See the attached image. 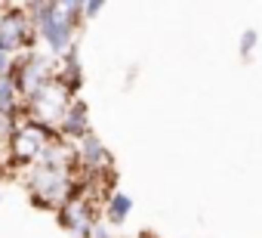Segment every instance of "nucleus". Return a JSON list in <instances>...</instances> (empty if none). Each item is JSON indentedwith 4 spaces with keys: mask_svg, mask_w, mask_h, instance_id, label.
<instances>
[{
    "mask_svg": "<svg viewBox=\"0 0 262 238\" xmlns=\"http://www.w3.org/2000/svg\"><path fill=\"white\" fill-rule=\"evenodd\" d=\"M25 186L31 192V204L40 210H59L65 201L77 195V180H74V164H50L37 161L28 167Z\"/></svg>",
    "mask_w": 262,
    "mask_h": 238,
    "instance_id": "1",
    "label": "nucleus"
},
{
    "mask_svg": "<svg viewBox=\"0 0 262 238\" xmlns=\"http://www.w3.org/2000/svg\"><path fill=\"white\" fill-rule=\"evenodd\" d=\"M25 13L31 16L40 44L47 47V56L62 59L71 47H74V25L68 22L65 10H62V0H43V4H25Z\"/></svg>",
    "mask_w": 262,
    "mask_h": 238,
    "instance_id": "2",
    "label": "nucleus"
},
{
    "mask_svg": "<svg viewBox=\"0 0 262 238\" xmlns=\"http://www.w3.org/2000/svg\"><path fill=\"white\" fill-rule=\"evenodd\" d=\"M74 102V93L59 81V77H53L47 87H40L31 99H25L22 102V114H25V121H34V124H40V127H53L56 130V124L62 121V114L68 111V105Z\"/></svg>",
    "mask_w": 262,
    "mask_h": 238,
    "instance_id": "3",
    "label": "nucleus"
},
{
    "mask_svg": "<svg viewBox=\"0 0 262 238\" xmlns=\"http://www.w3.org/2000/svg\"><path fill=\"white\" fill-rule=\"evenodd\" d=\"M37 44H40V37H37V28H34L31 16L25 13V7H16V4L0 7V53L22 56V53L37 50Z\"/></svg>",
    "mask_w": 262,
    "mask_h": 238,
    "instance_id": "4",
    "label": "nucleus"
},
{
    "mask_svg": "<svg viewBox=\"0 0 262 238\" xmlns=\"http://www.w3.org/2000/svg\"><path fill=\"white\" fill-rule=\"evenodd\" d=\"M56 68H59V65H56V59H53V56H47V53H40V50H31V53L16 56L10 77H13V84H16V90H19L22 102H25V99H31L40 87H47V84L56 77Z\"/></svg>",
    "mask_w": 262,
    "mask_h": 238,
    "instance_id": "5",
    "label": "nucleus"
},
{
    "mask_svg": "<svg viewBox=\"0 0 262 238\" xmlns=\"http://www.w3.org/2000/svg\"><path fill=\"white\" fill-rule=\"evenodd\" d=\"M53 140H59L53 127H40V124H34V121H25V124H19V130L13 133V140L7 143V149H10L13 164L34 167V164L43 158V152L50 149Z\"/></svg>",
    "mask_w": 262,
    "mask_h": 238,
    "instance_id": "6",
    "label": "nucleus"
},
{
    "mask_svg": "<svg viewBox=\"0 0 262 238\" xmlns=\"http://www.w3.org/2000/svg\"><path fill=\"white\" fill-rule=\"evenodd\" d=\"M56 216H59V226L65 232H71L74 238H93V229L102 223L96 207H93V201L86 195H74L71 201H65L56 210Z\"/></svg>",
    "mask_w": 262,
    "mask_h": 238,
    "instance_id": "7",
    "label": "nucleus"
},
{
    "mask_svg": "<svg viewBox=\"0 0 262 238\" xmlns=\"http://www.w3.org/2000/svg\"><path fill=\"white\" fill-rule=\"evenodd\" d=\"M74 161H77V167H83L93 180H99L105 170H111V167H114V161H111V155H108L105 143H102L96 133L83 136V140L74 146Z\"/></svg>",
    "mask_w": 262,
    "mask_h": 238,
    "instance_id": "8",
    "label": "nucleus"
},
{
    "mask_svg": "<svg viewBox=\"0 0 262 238\" xmlns=\"http://www.w3.org/2000/svg\"><path fill=\"white\" fill-rule=\"evenodd\" d=\"M93 130H90V108H86V102L83 99H74L71 105H68V111L62 114V121L56 124V136L62 140V143H80L83 136H90Z\"/></svg>",
    "mask_w": 262,
    "mask_h": 238,
    "instance_id": "9",
    "label": "nucleus"
},
{
    "mask_svg": "<svg viewBox=\"0 0 262 238\" xmlns=\"http://www.w3.org/2000/svg\"><path fill=\"white\" fill-rule=\"evenodd\" d=\"M133 213V195H126L120 189H111L105 195V207H102V216H105V226H123Z\"/></svg>",
    "mask_w": 262,
    "mask_h": 238,
    "instance_id": "10",
    "label": "nucleus"
},
{
    "mask_svg": "<svg viewBox=\"0 0 262 238\" xmlns=\"http://www.w3.org/2000/svg\"><path fill=\"white\" fill-rule=\"evenodd\" d=\"M56 77H59L71 93H80V87H83V65H80V50H77V44L62 56V68H56Z\"/></svg>",
    "mask_w": 262,
    "mask_h": 238,
    "instance_id": "11",
    "label": "nucleus"
},
{
    "mask_svg": "<svg viewBox=\"0 0 262 238\" xmlns=\"http://www.w3.org/2000/svg\"><path fill=\"white\" fill-rule=\"evenodd\" d=\"M0 111H10V114H22V96L13 84V77H0Z\"/></svg>",
    "mask_w": 262,
    "mask_h": 238,
    "instance_id": "12",
    "label": "nucleus"
},
{
    "mask_svg": "<svg viewBox=\"0 0 262 238\" xmlns=\"http://www.w3.org/2000/svg\"><path fill=\"white\" fill-rule=\"evenodd\" d=\"M22 124V114H10V111H0V146H7L13 140V133Z\"/></svg>",
    "mask_w": 262,
    "mask_h": 238,
    "instance_id": "13",
    "label": "nucleus"
},
{
    "mask_svg": "<svg viewBox=\"0 0 262 238\" xmlns=\"http://www.w3.org/2000/svg\"><path fill=\"white\" fill-rule=\"evenodd\" d=\"M256 44H259V34H256V28H247V31L241 34V56H244V59H247V56H253Z\"/></svg>",
    "mask_w": 262,
    "mask_h": 238,
    "instance_id": "14",
    "label": "nucleus"
},
{
    "mask_svg": "<svg viewBox=\"0 0 262 238\" xmlns=\"http://www.w3.org/2000/svg\"><path fill=\"white\" fill-rule=\"evenodd\" d=\"M105 10V0H83V22H93Z\"/></svg>",
    "mask_w": 262,
    "mask_h": 238,
    "instance_id": "15",
    "label": "nucleus"
},
{
    "mask_svg": "<svg viewBox=\"0 0 262 238\" xmlns=\"http://www.w3.org/2000/svg\"><path fill=\"white\" fill-rule=\"evenodd\" d=\"M13 62H16V56H7V53H0V77H7V74L13 71Z\"/></svg>",
    "mask_w": 262,
    "mask_h": 238,
    "instance_id": "16",
    "label": "nucleus"
},
{
    "mask_svg": "<svg viewBox=\"0 0 262 238\" xmlns=\"http://www.w3.org/2000/svg\"><path fill=\"white\" fill-rule=\"evenodd\" d=\"M93 238H114V235L108 232V226H105V223H99V226L93 229Z\"/></svg>",
    "mask_w": 262,
    "mask_h": 238,
    "instance_id": "17",
    "label": "nucleus"
},
{
    "mask_svg": "<svg viewBox=\"0 0 262 238\" xmlns=\"http://www.w3.org/2000/svg\"><path fill=\"white\" fill-rule=\"evenodd\" d=\"M139 238H158V235H155V232H142Z\"/></svg>",
    "mask_w": 262,
    "mask_h": 238,
    "instance_id": "18",
    "label": "nucleus"
},
{
    "mask_svg": "<svg viewBox=\"0 0 262 238\" xmlns=\"http://www.w3.org/2000/svg\"><path fill=\"white\" fill-rule=\"evenodd\" d=\"M0 204H4V195H0Z\"/></svg>",
    "mask_w": 262,
    "mask_h": 238,
    "instance_id": "19",
    "label": "nucleus"
}]
</instances>
